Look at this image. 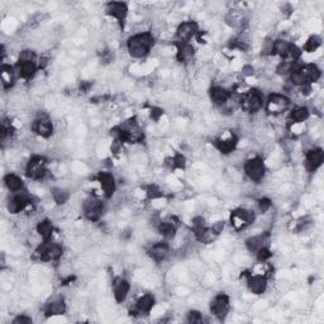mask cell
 <instances>
[{
    "label": "cell",
    "mask_w": 324,
    "mask_h": 324,
    "mask_svg": "<svg viewBox=\"0 0 324 324\" xmlns=\"http://www.w3.org/2000/svg\"><path fill=\"white\" fill-rule=\"evenodd\" d=\"M154 298L151 294H146L143 295L137 303V311L138 313H144V314H147L150 313L151 309L154 308Z\"/></svg>",
    "instance_id": "ffe728a7"
},
{
    "label": "cell",
    "mask_w": 324,
    "mask_h": 324,
    "mask_svg": "<svg viewBox=\"0 0 324 324\" xmlns=\"http://www.w3.org/2000/svg\"><path fill=\"white\" fill-rule=\"evenodd\" d=\"M37 232H38V234L42 237L43 241H48V239L51 238V236H52L53 232L51 222H48V220H43V222H41L40 224L37 226Z\"/></svg>",
    "instance_id": "f1b7e54d"
},
{
    "label": "cell",
    "mask_w": 324,
    "mask_h": 324,
    "mask_svg": "<svg viewBox=\"0 0 324 324\" xmlns=\"http://www.w3.org/2000/svg\"><path fill=\"white\" fill-rule=\"evenodd\" d=\"M102 212L103 205L99 200L90 199L84 205V214H85V216L89 220H93V222H95V220H98L100 218Z\"/></svg>",
    "instance_id": "30bf717a"
},
{
    "label": "cell",
    "mask_w": 324,
    "mask_h": 324,
    "mask_svg": "<svg viewBox=\"0 0 324 324\" xmlns=\"http://www.w3.org/2000/svg\"><path fill=\"white\" fill-rule=\"evenodd\" d=\"M4 183L8 186V189L12 190V191H15V193H18V191L23 189V181H22V179L14 174H8L7 176L4 177Z\"/></svg>",
    "instance_id": "cb8c5ba5"
},
{
    "label": "cell",
    "mask_w": 324,
    "mask_h": 324,
    "mask_svg": "<svg viewBox=\"0 0 324 324\" xmlns=\"http://www.w3.org/2000/svg\"><path fill=\"white\" fill-rule=\"evenodd\" d=\"M32 131L41 137L47 138L52 135V124H51V122L47 117H40L33 122Z\"/></svg>",
    "instance_id": "8fae6325"
},
{
    "label": "cell",
    "mask_w": 324,
    "mask_h": 324,
    "mask_svg": "<svg viewBox=\"0 0 324 324\" xmlns=\"http://www.w3.org/2000/svg\"><path fill=\"white\" fill-rule=\"evenodd\" d=\"M61 253H62V248L57 243L49 242V239L41 243L38 246V248H37V255L40 256V259L43 260V261L57 260L61 256Z\"/></svg>",
    "instance_id": "3957f363"
},
{
    "label": "cell",
    "mask_w": 324,
    "mask_h": 324,
    "mask_svg": "<svg viewBox=\"0 0 324 324\" xmlns=\"http://www.w3.org/2000/svg\"><path fill=\"white\" fill-rule=\"evenodd\" d=\"M194 56V48L193 46H190L187 43H180L179 46V51H177V60L180 62H186L193 59Z\"/></svg>",
    "instance_id": "d4e9b609"
},
{
    "label": "cell",
    "mask_w": 324,
    "mask_h": 324,
    "mask_svg": "<svg viewBox=\"0 0 324 324\" xmlns=\"http://www.w3.org/2000/svg\"><path fill=\"white\" fill-rule=\"evenodd\" d=\"M253 220H255V214L249 210L238 209L236 212H233L232 214V226L236 230H242L243 227L251 224Z\"/></svg>",
    "instance_id": "ba28073f"
},
{
    "label": "cell",
    "mask_w": 324,
    "mask_h": 324,
    "mask_svg": "<svg viewBox=\"0 0 324 324\" xmlns=\"http://www.w3.org/2000/svg\"><path fill=\"white\" fill-rule=\"evenodd\" d=\"M245 171L251 180L259 183V181H261L263 179V175H265V165H263V161L259 157L251 158V160L246 162Z\"/></svg>",
    "instance_id": "277c9868"
},
{
    "label": "cell",
    "mask_w": 324,
    "mask_h": 324,
    "mask_svg": "<svg viewBox=\"0 0 324 324\" xmlns=\"http://www.w3.org/2000/svg\"><path fill=\"white\" fill-rule=\"evenodd\" d=\"M319 46H321V38L317 36H313V37H310L308 41H307V43H305V46H304V49L307 51V52H314L315 49H317Z\"/></svg>",
    "instance_id": "1f68e13d"
},
{
    "label": "cell",
    "mask_w": 324,
    "mask_h": 324,
    "mask_svg": "<svg viewBox=\"0 0 324 324\" xmlns=\"http://www.w3.org/2000/svg\"><path fill=\"white\" fill-rule=\"evenodd\" d=\"M30 204H31V199L26 193H18L9 200L8 210H9L10 213L16 214L26 209Z\"/></svg>",
    "instance_id": "9c48e42d"
},
{
    "label": "cell",
    "mask_w": 324,
    "mask_h": 324,
    "mask_svg": "<svg viewBox=\"0 0 324 324\" xmlns=\"http://www.w3.org/2000/svg\"><path fill=\"white\" fill-rule=\"evenodd\" d=\"M198 26L194 22H185L177 28L176 36L181 43H186L197 33Z\"/></svg>",
    "instance_id": "7c38bea8"
},
{
    "label": "cell",
    "mask_w": 324,
    "mask_h": 324,
    "mask_svg": "<svg viewBox=\"0 0 324 324\" xmlns=\"http://www.w3.org/2000/svg\"><path fill=\"white\" fill-rule=\"evenodd\" d=\"M210 310L216 317L223 319L230 310V299H228V296L224 294H219L218 296H216L212 301V304H210Z\"/></svg>",
    "instance_id": "52a82bcc"
},
{
    "label": "cell",
    "mask_w": 324,
    "mask_h": 324,
    "mask_svg": "<svg viewBox=\"0 0 324 324\" xmlns=\"http://www.w3.org/2000/svg\"><path fill=\"white\" fill-rule=\"evenodd\" d=\"M98 180L100 183V185H102V189L105 193V195L110 198L115 190V183L113 176L110 174H108V172H100Z\"/></svg>",
    "instance_id": "2e32d148"
},
{
    "label": "cell",
    "mask_w": 324,
    "mask_h": 324,
    "mask_svg": "<svg viewBox=\"0 0 324 324\" xmlns=\"http://www.w3.org/2000/svg\"><path fill=\"white\" fill-rule=\"evenodd\" d=\"M323 162V152L322 150L309 151L305 158V167L308 171H315Z\"/></svg>",
    "instance_id": "4fadbf2b"
},
{
    "label": "cell",
    "mask_w": 324,
    "mask_h": 324,
    "mask_svg": "<svg viewBox=\"0 0 324 324\" xmlns=\"http://www.w3.org/2000/svg\"><path fill=\"white\" fill-rule=\"evenodd\" d=\"M1 82H3L4 89L10 88L14 84V71L12 66H1Z\"/></svg>",
    "instance_id": "484cf974"
},
{
    "label": "cell",
    "mask_w": 324,
    "mask_h": 324,
    "mask_svg": "<svg viewBox=\"0 0 324 324\" xmlns=\"http://www.w3.org/2000/svg\"><path fill=\"white\" fill-rule=\"evenodd\" d=\"M248 249L251 252L257 253L261 248L266 247V237L263 234H260V236H255L251 237V238L247 239V242H246Z\"/></svg>",
    "instance_id": "7402d4cb"
},
{
    "label": "cell",
    "mask_w": 324,
    "mask_h": 324,
    "mask_svg": "<svg viewBox=\"0 0 324 324\" xmlns=\"http://www.w3.org/2000/svg\"><path fill=\"white\" fill-rule=\"evenodd\" d=\"M231 96H232V94H231L228 90H226V89H223V88H219V86H216V88L210 89V98H212L214 104H216V105H220V107H223V105L226 104V103L230 100Z\"/></svg>",
    "instance_id": "5bb4252c"
},
{
    "label": "cell",
    "mask_w": 324,
    "mask_h": 324,
    "mask_svg": "<svg viewBox=\"0 0 324 324\" xmlns=\"http://www.w3.org/2000/svg\"><path fill=\"white\" fill-rule=\"evenodd\" d=\"M152 43H154L152 34L148 32H143L138 33L136 36H132L128 40L127 47L132 57L141 59L150 51L151 47H152Z\"/></svg>",
    "instance_id": "6da1fadb"
},
{
    "label": "cell",
    "mask_w": 324,
    "mask_h": 324,
    "mask_svg": "<svg viewBox=\"0 0 324 324\" xmlns=\"http://www.w3.org/2000/svg\"><path fill=\"white\" fill-rule=\"evenodd\" d=\"M13 323H32V319L27 317H18L16 319H14Z\"/></svg>",
    "instance_id": "d590c367"
},
{
    "label": "cell",
    "mask_w": 324,
    "mask_h": 324,
    "mask_svg": "<svg viewBox=\"0 0 324 324\" xmlns=\"http://www.w3.org/2000/svg\"><path fill=\"white\" fill-rule=\"evenodd\" d=\"M289 99L284 95L280 94H272L267 99L266 103V110L271 113V114H280L285 109L289 107Z\"/></svg>",
    "instance_id": "8992f818"
},
{
    "label": "cell",
    "mask_w": 324,
    "mask_h": 324,
    "mask_svg": "<svg viewBox=\"0 0 324 324\" xmlns=\"http://www.w3.org/2000/svg\"><path fill=\"white\" fill-rule=\"evenodd\" d=\"M107 13L117 18L119 22H123L127 14V5L124 3H109L107 7Z\"/></svg>",
    "instance_id": "d6986e66"
},
{
    "label": "cell",
    "mask_w": 324,
    "mask_h": 324,
    "mask_svg": "<svg viewBox=\"0 0 324 324\" xmlns=\"http://www.w3.org/2000/svg\"><path fill=\"white\" fill-rule=\"evenodd\" d=\"M128 292H129V284L124 281V280H118L114 284V296L118 303L124 301V299L127 298Z\"/></svg>",
    "instance_id": "44dd1931"
},
{
    "label": "cell",
    "mask_w": 324,
    "mask_h": 324,
    "mask_svg": "<svg viewBox=\"0 0 324 324\" xmlns=\"http://www.w3.org/2000/svg\"><path fill=\"white\" fill-rule=\"evenodd\" d=\"M52 197L57 204H63L66 200L69 199V193L63 189L55 187V189H52Z\"/></svg>",
    "instance_id": "4dcf8cb0"
},
{
    "label": "cell",
    "mask_w": 324,
    "mask_h": 324,
    "mask_svg": "<svg viewBox=\"0 0 324 324\" xmlns=\"http://www.w3.org/2000/svg\"><path fill=\"white\" fill-rule=\"evenodd\" d=\"M169 251H170V247H169V245H167L166 242H158L154 243V245L151 247L150 255L154 261L160 262L162 261V260L166 259L167 255H169Z\"/></svg>",
    "instance_id": "9a60e30c"
},
{
    "label": "cell",
    "mask_w": 324,
    "mask_h": 324,
    "mask_svg": "<svg viewBox=\"0 0 324 324\" xmlns=\"http://www.w3.org/2000/svg\"><path fill=\"white\" fill-rule=\"evenodd\" d=\"M260 210H261L262 213H265L267 210L271 208V201L269 199H261L260 200Z\"/></svg>",
    "instance_id": "e575fe53"
},
{
    "label": "cell",
    "mask_w": 324,
    "mask_h": 324,
    "mask_svg": "<svg viewBox=\"0 0 324 324\" xmlns=\"http://www.w3.org/2000/svg\"><path fill=\"white\" fill-rule=\"evenodd\" d=\"M16 71H18L19 76L28 80L33 77V75L36 74L37 67L33 61H20L19 60L18 63H16Z\"/></svg>",
    "instance_id": "e0dca14e"
},
{
    "label": "cell",
    "mask_w": 324,
    "mask_h": 324,
    "mask_svg": "<svg viewBox=\"0 0 324 324\" xmlns=\"http://www.w3.org/2000/svg\"><path fill=\"white\" fill-rule=\"evenodd\" d=\"M216 147L222 152V154H231L236 148L237 141L234 137H231L228 139H218L214 142Z\"/></svg>",
    "instance_id": "603a6c76"
},
{
    "label": "cell",
    "mask_w": 324,
    "mask_h": 324,
    "mask_svg": "<svg viewBox=\"0 0 324 324\" xmlns=\"http://www.w3.org/2000/svg\"><path fill=\"white\" fill-rule=\"evenodd\" d=\"M187 321L190 323H201L203 322V317H201L199 311H190L189 314H187Z\"/></svg>",
    "instance_id": "836d02e7"
},
{
    "label": "cell",
    "mask_w": 324,
    "mask_h": 324,
    "mask_svg": "<svg viewBox=\"0 0 324 324\" xmlns=\"http://www.w3.org/2000/svg\"><path fill=\"white\" fill-rule=\"evenodd\" d=\"M262 105H263V96H262L261 92L255 90V89L246 93L245 96L241 99V107L247 113H256L261 109Z\"/></svg>",
    "instance_id": "7a4b0ae2"
},
{
    "label": "cell",
    "mask_w": 324,
    "mask_h": 324,
    "mask_svg": "<svg viewBox=\"0 0 324 324\" xmlns=\"http://www.w3.org/2000/svg\"><path fill=\"white\" fill-rule=\"evenodd\" d=\"M309 117V110L307 108H298L295 109V110L292 111V119L294 123H301V122H304L305 119H308Z\"/></svg>",
    "instance_id": "f546056e"
},
{
    "label": "cell",
    "mask_w": 324,
    "mask_h": 324,
    "mask_svg": "<svg viewBox=\"0 0 324 324\" xmlns=\"http://www.w3.org/2000/svg\"><path fill=\"white\" fill-rule=\"evenodd\" d=\"M267 286V280L261 275L251 276L248 280V288L253 294H263Z\"/></svg>",
    "instance_id": "ac0fdd59"
},
{
    "label": "cell",
    "mask_w": 324,
    "mask_h": 324,
    "mask_svg": "<svg viewBox=\"0 0 324 324\" xmlns=\"http://www.w3.org/2000/svg\"><path fill=\"white\" fill-rule=\"evenodd\" d=\"M158 232L165 239H171L175 237L176 233V227L170 222H161L158 224Z\"/></svg>",
    "instance_id": "4316f807"
},
{
    "label": "cell",
    "mask_w": 324,
    "mask_h": 324,
    "mask_svg": "<svg viewBox=\"0 0 324 324\" xmlns=\"http://www.w3.org/2000/svg\"><path fill=\"white\" fill-rule=\"evenodd\" d=\"M46 175V162L40 156H34L27 164V176L34 180H40Z\"/></svg>",
    "instance_id": "5b68a950"
},
{
    "label": "cell",
    "mask_w": 324,
    "mask_h": 324,
    "mask_svg": "<svg viewBox=\"0 0 324 324\" xmlns=\"http://www.w3.org/2000/svg\"><path fill=\"white\" fill-rule=\"evenodd\" d=\"M65 303H63L62 299H57V300L51 301L48 305H47L46 313L47 315H57V314H62L65 313Z\"/></svg>",
    "instance_id": "83f0119b"
},
{
    "label": "cell",
    "mask_w": 324,
    "mask_h": 324,
    "mask_svg": "<svg viewBox=\"0 0 324 324\" xmlns=\"http://www.w3.org/2000/svg\"><path fill=\"white\" fill-rule=\"evenodd\" d=\"M295 62H296V61H295ZM293 65H294V62L282 61V62L278 66L276 71H278V74H280V75H286V74L293 71Z\"/></svg>",
    "instance_id": "d6a6232c"
}]
</instances>
